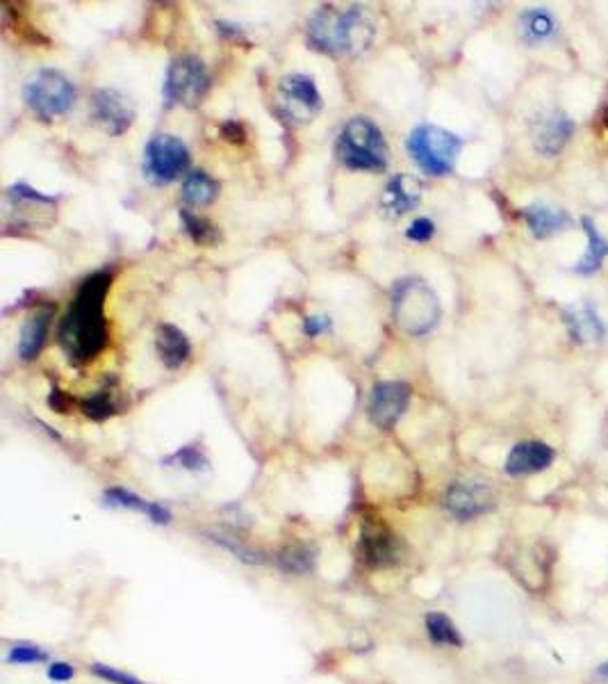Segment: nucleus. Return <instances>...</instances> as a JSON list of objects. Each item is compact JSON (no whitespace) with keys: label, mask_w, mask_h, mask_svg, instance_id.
<instances>
[{"label":"nucleus","mask_w":608,"mask_h":684,"mask_svg":"<svg viewBox=\"0 0 608 684\" xmlns=\"http://www.w3.org/2000/svg\"><path fill=\"white\" fill-rule=\"evenodd\" d=\"M221 133H224L226 140L235 142V144H242L244 137H246L242 124H237V121H226V124L221 126Z\"/></svg>","instance_id":"nucleus-38"},{"label":"nucleus","mask_w":608,"mask_h":684,"mask_svg":"<svg viewBox=\"0 0 608 684\" xmlns=\"http://www.w3.org/2000/svg\"><path fill=\"white\" fill-rule=\"evenodd\" d=\"M563 320L565 327H568L570 338L577 342H597L602 340L606 333L602 317H599L595 306L588 304V301H577V304L565 308Z\"/></svg>","instance_id":"nucleus-18"},{"label":"nucleus","mask_w":608,"mask_h":684,"mask_svg":"<svg viewBox=\"0 0 608 684\" xmlns=\"http://www.w3.org/2000/svg\"><path fill=\"white\" fill-rule=\"evenodd\" d=\"M597 675H599V678H604V680H608V662H604V664H599L597 666V671H595Z\"/></svg>","instance_id":"nucleus-39"},{"label":"nucleus","mask_w":608,"mask_h":684,"mask_svg":"<svg viewBox=\"0 0 608 684\" xmlns=\"http://www.w3.org/2000/svg\"><path fill=\"white\" fill-rule=\"evenodd\" d=\"M210 89V71L196 55H180L171 60L164 76V101L180 105H196Z\"/></svg>","instance_id":"nucleus-7"},{"label":"nucleus","mask_w":608,"mask_h":684,"mask_svg":"<svg viewBox=\"0 0 608 684\" xmlns=\"http://www.w3.org/2000/svg\"><path fill=\"white\" fill-rule=\"evenodd\" d=\"M46 653L44 650H39L35 646H14L10 650V655H7V662L10 664H35V662H44Z\"/></svg>","instance_id":"nucleus-32"},{"label":"nucleus","mask_w":608,"mask_h":684,"mask_svg":"<svg viewBox=\"0 0 608 684\" xmlns=\"http://www.w3.org/2000/svg\"><path fill=\"white\" fill-rule=\"evenodd\" d=\"M524 222H527L533 238H552V235L565 231L572 226V217L563 208L545 206V203H533L522 210Z\"/></svg>","instance_id":"nucleus-20"},{"label":"nucleus","mask_w":608,"mask_h":684,"mask_svg":"<svg viewBox=\"0 0 608 684\" xmlns=\"http://www.w3.org/2000/svg\"><path fill=\"white\" fill-rule=\"evenodd\" d=\"M210 536H212V541H215L217 545H221V548H226L228 552H233L237 559L246 561V564H265V561H267L265 552L258 550V548H253V545H249V543H244L242 539H237V536H233V534L210 532Z\"/></svg>","instance_id":"nucleus-28"},{"label":"nucleus","mask_w":608,"mask_h":684,"mask_svg":"<svg viewBox=\"0 0 608 684\" xmlns=\"http://www.w3.org/2000/svg\"><path fill=\"white\" fill-rule=\"evenodd\" d=\"M23 101L39 119L51 121L69 112L76 101V87L57 69H39L23 85Z\"/></svg>","instance_id":"nucleus-6"},{"label":"nucleus","mask_w":608,"mask_h":684,"mask_svg":"<svg viewBox=\"0 0 608 684\" xmlns=\"http://www.w3.org/2000/svg\"><path fill=\"white\" fill-rule=\"evenodd\" d=\"M105 500H108L110 507H121V509H130V511H142L146 513L149 511V504L135 495L133 491H126V488H110V491H105Z\"/></svg>","instance_id":"nucleus-31"},{"label":"nucleus","mask_w":608,"mask_h":684,"mask_svg":"<svg viewBox=\"0 0 608 684\" xmlns=\"http://www.w3.org/2000/svg\"><path fill=\"white\" fill-rule=\"evenodd\" d=\"M94 673L98 675V678L108 680L112 684H144V682H139L137 678H133V675H126V673H121V671L108 669V666H103V664H96L94 666Z\"/></svg>","instance_id":"nucleus-35"},{"label":"nucleus","mask_w":608,"mask_h":684,"mask_svg":"<svg viewBox=\"0 0 608 684\" xmlns=\"http://www.w3.org/2000/svg\"><path fill=\"white\" fill-rule=\"evenodd\" d=\"M374 32L372 16L360 5H324L308 21L310 46L335 57L367 51L374 42Z\"/></svg>","instance_id":"nucleus-2"},{"label":"nucleus","mask_w":608,"mask_h":684,"mask_svg":"<svg viewBox=\"0 0 608 684\" xmlns=\"http://www.w3.org/2000/svg\"><path fill=\"white\" fill-rule=\"evenodd\" d=\"M119 390H117V379H108L105 384L94 390L92 395H87L85 399H80V411L87 415L89 420L103 422L112 418L114 413H119Z\"/></svg>","instance_id":"nucleus-22"},{"label":"nucleus","mask_w":608,"mask_h":684,"mask_svg":"<svg viewBox=\"0 0 608 684\" xmlns=\"http://www.w3.org/2000/svg\"><path fill=\"white\" fill-rule=\"evenodd\" d=\"M315 561H317V550L310 548V545H303V543L290 545V548L278 552V557H276L278 568H281L283 573H290V575L310 573V570L315 568Z\"/></svg>","instance_id":"nucleus-26"},{"label":"nucleus","mask_w":608,"mask_h":684,"mask_svg":"<svg viewBox=\"0 0 608 684\" xmlns=\"http://www.w3.org/2000/svg\"><path fill=\"white\" fill-rule=\"evenodd\" d=\"M331 329H333V322H331V317H326V315H308L306 320H303V336L306 338H317Z\"/></svg>","instance_id":"nucleus-34"},{"label":"nucleus","mask_w":608,"mask_h":684,"mask_svg":"<svg viewBox=\"0 0 608 684\" xmlns=\"http://www.w3.org/2000/svg\"><path fill=\"white\" fill-rule=\"evenodd\" d=\"M7 201H10V210L12 215H16V222L19 224H39V215L55 206V199L44 197V194L23 183L12 185L7 190Z\"/></svg>","instance_id":"nucleus-19"},{"label":"nucleus","mask_w":608,"mask_h":684,"mask_svg":"<svg viewBox=\"0 0 608 684\" xmlns=\"http://www.w3.org/2000/svg\"><path fill=\"white\" fill-rule=\"evenodd\" d=\"M558 30V23L552 12H547L545 7H531V10L522 12L520 16V32L529 44H540L552 39Z\"/></svg>","instance_id":"nucleus-23"},{"label":"nucleus","mask_w":608,"mask_h":684,"mask_svg":"<svg viewBox=\"0 0 608 684\" xmlns=\"http://www.w3.org/2000/svg\"><path fill=\"white\" fill-rule=\"evenodd\" d=\"M190 167V149L176 135H155L144 149V171L155 183H171Z\"/></svg>","instance_id":"nucleus-9"},{"label":"nucleus","mask_w":608,"mask_h":684,"mask_svg":"<svg viewBox=\"0 0 608 684\" xmlns=\"http://www.w3.org/2000/svg\"><path fill=\"white\" fill-rule=\"evenodd\" d=\"M146 516H149L155 525L171 523V511L167 507H162V504H158V502L149 504V511H146Z\"/></svg>","instance_id":"nucleus-37"},{"label":"nucleus","mask_w":608,"mask_h":684,"mask_svg":"<svg viewBox=\"0 0 608 684\" xmlns=\"http://www.w3.org/2000/svg\"><path fill=\"white\" fill-rule=\"evenodd\" d=\"M554 461V450L542 441L517 443L506 456V472L511 477L533 475V472L547 470Z\"/></svg>","instance_id":"nucleus-15"},{"label":"nucleus","mask_w":608,"mask_h":684,"mask_svg":"<svg viewBox=\"0 0 608 684\" xmlns=\"http://www.w3.org/2000/svg\"><path fill=\"white\" fill-rule=\"evenodd\" d=\"M92 114L105 133L110 135H123L135 121L133 103L128 101L126 94H121L114 87L96 89L92 96Z\"/></svg>","instance_id":"nucleus-11"},{"label":"nucleus","mask_w":608,"mask_h":684,"mask_svg":"<svg viewBox=\"0 0 608 684\" xmlns=\"http://www.w3.org/2000/svg\"><path fill=\"white\" fill-rule=\"evenodd\" d=\"M435 233V224L429 217H417L406 228V238L413 242H429Z\"/></svg>","instance_id":"nucleus-33"},{"label":"nucleus","mask_w":608,"mask_h":684,"mask_svg":"<svg viewBox=\"0 0 608 684\" xmlns=\"http://www.w3.org/2000/svg\"><path fill=\"white\" fill-rule=\"evenodd\" d=\"M410 397H413V388L406 381H379L369 395V420L383 431L394 429L401 415L406 413Z\"/></svg>","instance_id":"nucleus-10"},{"label":"nucleus","mask_w":608,"mask_h":684,"mask_svg":"<svg viewBox=\"0 0 608 684\" xmlns=\"http://www.w3.org/2000/svg\"><path fill=\"white\" fill-rule=\"evenodd\" d=\"M51 320H53L51 306L37 308V311H32L28 315V320L23 322L21 338H19L21 361H32V358H37V354L41 352V347H44V342H46L48 329H51Z\"/></svg>","instance_id":"nucleus-21"},{"label":"nucleus","mask_w":608,"mask_h":684,"mask_svg":"<svg viewBox=\"0 0 608 684\" xmlns=\"http://www.w3.org/2000/svg\"><path fill=\"white\" fill-rule=\"evenodd\" d=\"M219 197V183L205 171H192L183 181V199L190 206H208Z\"/></svg>","instance_id":"nucleus-25"},{"label":"nucleus","mask_w":608,"mask_h":684,"mask_svg":"<svg viewBox=\"0 0 608 684\" xmlns=\"http://www.w3.org/2000/svg\"><path fill=\"white\" fill-rule=\"evenodd\" d=\"M572 130H574V124L568 114L561 110L545 112L533 119L531 140L540 156L554 158L563 151V146L568 144V140L572 137Z\"/></svg>","instance_id":"nucleus-13"},{"label":"nucleus","mask_w":608,"mask_h":684,"mask_svg":"<svg viewBox=\"0 0 608 684\" xmlns=\"http://www.w3.org/2000/svg\"><path fill=\"white\" fill-rule=\"evenodd\" d=\"M445 507L458 520H472L495 507V493L481 482H454L447 488Z\"/></svg>","instance_id":"nucleus-12"},{"label":"nucleus","mask_w":608,"mask_h":684,"mask_svg":"<svg viewBox=\"0 0 608 684\" xmlns=\"http://www.w3.org/2000/svg\"><path fill=\"white\" fill-rule=\"evenodd\" d=\"M422 201V183L410 174L394 176L385 185V192L381 197V208L392 217L406 215L408 210H413Z\"/></svg>","instance_id":"nucleus-16"},{"label":"nucleus","mask_w":608,"mask_h":684,"mask_svg":"<svg viewBox=\"0 0 608 684\" xmlns=\"http://www.w3.org/2000/svg\"><path fill=\"white\" fill-rule=\"evenodd\" d=\"M360 557L367 566H392L401 559L397 536L379 523H367L360 534Z\"/></svg>","instance_id":"nucleus-14"},{"label":"nucleus","mask_w":608,"mask_h":684,"mask_svg":"<svg viewBox=\"0 0 608 684\" xmlns=\"http://www.w3.org/2000/svg\"><path fill=\"white\" fill-rule=\"evenodd\" d=\"M162 463L169 468H183V470H192V472H201V470L210 468V461L205 459V454L194 445L180 447L178 452L167 456V459H162Z\"/></svg>","instance_id":"nucleus-30"},{"label":"nucleus","mask_w":608,"mask_h":684,"mask_svg":"<svg viewBox=\"0 0 608 684\" xmlns=\"http://www.w3.org/2000/svg\"><path fill=\"white\" fill-rule=\"evenodd\" d=\"M155 352H158L164 368L178 370L190 361L192 342L183 329H178L176 324L164 322L155 331Z\"/></svg>","instance_id":"nucleus-17"},{"label":"nucleus","mask_w":608,"mask_h":684,"mask_svg":"<svg viewBox=\"0 0 608 684\" xmlns=\"http://www.w3.org/2000/svg\"><path fill=\"white\" fill-rule=\"evenodd\" d=\"M440 299L424 279L408 276L392 288V317L408 336H426L440 320Z\"/></svg>","instance_id":"nucleus-4"},{"label":"nucleus","mask_w":608,"mask_h":684,"mask_svg":"<svg viewBox=\"0 0 608 684\" xmlns=\"http://www.w3.org/2000/svg\"><path fill=\"white\" fill-rule=\"evenodd\" d=\"M112 276L96 272L80 283L69 311L64 313L57 342L73 365H85L103 352L110 338L105 299H108Z\"/></svg>","instance_id":"nucleus-1"},{"label":"nucleus","mask_w":608,"mask_h":684,"mask_svg":"<svg viewBox=\"0 0 608 684\" xmlns=\"http://www.w3.org/2000/svg\"><path fill=\"white\" fill-rule=\"evenodd\" d=\"M276 108L290 124H308L322 112V94L306 73H290L278 83Z\"/></svg>","instance_id":"nucleus-8"},{"label":"nucleus","mask_w":608,"mask_h":684,"mask_svg":"<svg viewBox=\"0 0 608 684\" xmlns=\"http://www.w3.org/2000/svg\"><path fill=\"white\" fill-rule=\"evenodd\" d=\"M335 156L353 171H383L390 162V146L383 130L369 117H353L342 126Z\"/></svg>","instance_id":"nucleus-3"},{"label":"nucleus","mask_w":608,"mask_h":684,"mask_svg":"<svg viewBox=\"0 0 608 684\" xmlns=\"http://www.w3.org/2000/svg\"><path fill=\"white\" fill-rule=\"evenodd\" d=\"M76 671H73V666L64 664V662H55L48 666V678L55 680V682H69Z\"/></svg>","instance_id":"nucleus-36"},{"label":"nucleus","mask_w":608,"mask_h":684,"mask_svg":"<svg viewBox=\"0 0 608 684\" xmlns=\"http://www.w3.org/2000/svg\"><path fill=\"white\" fill-rule=\"evenodd\" d=\"M426 632H429V639L435 643V646H449V648L463 646V637H460L458 627L451 623L449 616L440 612H431L429 616H426Z\"/></svg>","instance_id":"nucleus-27"},{"label":"nucleus","mask_w":608,"mask_h":684,"mask_svg":"<svg viewBox=\"0 0 608 684\" xmlns=\"http://www.w3.org/2000/svg\"><path fill=\"white\" fill-rule=\"evenodd\" d=\"M583 231H586V254L581 256V260L574 265V270L579 274H595L599 267H602L604 258L608 256V242L602 238V233L597 231V226L593 224V219L583 217Z\"/></svg>","instance_id":"nucleus-24"},{"label":"nucleus","mask_w":608,"mask_h":684,"mask_svg":"<svg viewBox=\"0 0 608 684\" xmlns=\"http://www.w3.org/2000/svg\"><path fill=\"white\" fill-rule=\"evenodd\" d=\"M463 140L435 124H419L408 135V153L415 165L431 176H447L456 167Z\"/></svg>","instance_id":"nucleus-5"},{"label":"nucleus","mask_w":608,"mask_h":684,"mask_svg":"<svg viewBox=\"0 0 608 684\" xmlns=\"http://www.w3.org/2000/svg\"><path fill=\"white\" fill-rule=\"evenodd\" d=\"M180 222H183V231L196 244H215L219 240L217 226L210 224L205 217L194 215L192 210H180Z\"/></svg>","instance_id":"nucleus-29"}]
</instances>
